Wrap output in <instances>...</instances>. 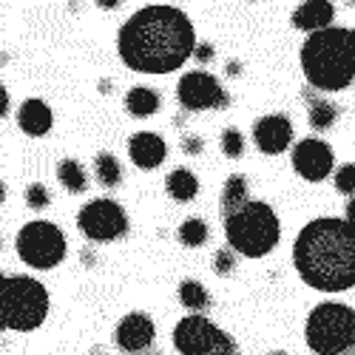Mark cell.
Returning <instances> with one entry per match:
<instances>
[{
  "mask_svg": "<svg viewBox=\"0 0 355 355\" xmlns=\"http://www.w3.org/2000/svg\"><path fill=\"white\" fill-rule=\"evenodd\" d=\"M94 176H97V182L103 188H116L123 182V165H120V159H116L114 154H108V151L97 154L94 157Z\"/></svg>",
  "mask_w": 355,
  "mask_h": 355,
  "instance_id": "obj_22",
  "label": "cell"
},
{
  "mask_svg": "<svg viewBox=\"0 0 355 355\" xmlns=\"http://www.w3.org/2000/svg\"><path fill=\"white\" fill-rule=\"evenodd\" d=\"M248 176L245 173H230L227 180H225V188H222V219L236 214V211H242L245 205L250 202L248 199Z\"/></svg>",
  "mask_w": 355,
  "mask_h": 355,
  "instance_id": "obj_17",
  "label": "cell"
},
{
  "mask_svg": "<svg viewBox=\"0 0 355 355\" xmlns=\"http://www.w3.org/2000/svg\"><path fill=\"white\" fill-rule=\"evenodd\" d=\"M6 111H9V92H6V85L0 88V114L6 116Z\"/></svg>",
  "mask_w": 355,
  "mask_h": 355,
  "instance_id": "obj_34",
  "label": "cell"
},
{
  "mask_svg": "<svg viewBox=\"0 0 355 355\" xmlns=\"http://www.w3.org/2000/svg\"><path fill=\"white\" fill-rule=\"evenodd\" d=\"M125 111L131 116H151L159 111V92L148 85H134L125 94Z\"/></svg>",
  "mask_w": 355,
  "mask_h": 355,
  "instance_id": "obj_19",
  "label": "cell"
},
{
  "mask_svg": "<svg viewBox=\"0 0 355 355\" xmlns=\"http://www.w3.org/2000/svg\"><path fill=\"white\" fill-rule=\"evenodd\" d=\"M49 290L32 276H3L0 290V327L15 333H32L49 315Z\"/></svg>",
  "mask_w": 355,
  "mask_h": 355,
  "instance_id": "obj_5",
  "label": "cell"
},
{
  "mask_svg": "<svg viewBox=\"0 0 355 355\" xmlns=\"http://www.w3.org/2000/svg\"><path fill=\"white\" fill-rule=\"evenodd\" d=\"M128 157L139 171H154L168 157V142L157 131H137L128 139Z\"/></svg>",
  "mask_w": 355,
  "mask_h": 355,
  "instance_id": "obj_14",
  "label": "cell"
},
{
  "mask_svg": "<svg viewBox=\"0 0 355 355\" xmlns=\"http://www.w3.org/2000/svg\"><path fill=\"white\" fill-rule=\"evenodd\" d=\"M208 225H205V219H196V216H191V219H185L182 225H180V230H176V239H180L185 248H202L205 242H208Z\"/></svg>",
  "mask_w": 355,
  "mask_h": 355,
  "instance_id": "obj_24",
  "label": "cell"
},
{
  "mask_svg": "<svg viewBox=\"0 0 355 355\" xmlns=\"http://www.w3.org/2000/svg\"><path fill=\"white\" fill-rule=\"evenodd\" d=\"M222 154L227 157V159H239L242 154H245V134L239 131V128H225L222 131Z\"/></svg>",
  "mask_w": 355,
  "mask_h": 355,
  "instance_id": "obj_25",
  "label": "cell"
},
{
  "mask_svg": "<svg viewBox=\"0 0 355 355\" xmlns=\"http://www.w3.org/2000/svg\"><path fill=\"white\" fill-rule=\"evenodd\" d=\"M214 54H216V51H214V46H211V43H199V46H196V51H193V57H196L199 63H211V60H214Z\"/></svg>",
  "mask_w": 355,
  "mask_h": 355,
  "instance_id": "obj_30",
  "label": "cell"
},
{
  "mask_svg": "<svg viewBox=\"0 0 355 355\" xmlns=\"http://www.w3.org/2000/svg\"><path fill=\"white\" fill-rule=\"evenodd\" d=\"M333 17H336V6L330 3V0H307V3L295 6L293 15H290L293 28L307 32V35H315V32L330 28L333 26Z\"/></svg>",
  "mask_w": 355,
  "mask_h": 355,
  "instance_id": "obj_15",
  "label": "cell"
},
{
  "mask_svg": "<svg viewBox=\"0 0 355 355\" xmlns=\"http://www.w3.org/2000/svg\"><path fill=\"white\" fill-rule=\"evenodd\" d=\"M165 188H168V196H171L173 202H193L196 193H199V180H196L193 171L176 168V171L168 173Z\"/></svg>",
  "mask_w": 355,
  "mask_h": 355,
  "instance_id": "obj_18",
  "label": "cell"
},
{
  "mask_svg": "<svg viewBox=\"0 0 355 355\" xmlns=\"http://www.w3.org/2000/svg\"><path fill=\"white\" fill-rule=\"evenodd\" d=\"M57 180H60V185L69 193L88 191V173L77 159H60V165H57Z\"/></svg>",
  "mask_w": 355,
  "mask_h": 355,
  "instance_id": "obj_21",
  "label": "cell"
},
{
  "mask_svg": "<svg viewBox=\"0 0 355 355\" xmlns=\"http://www.w3.org/2000/svg\"><path fill=\"white\" fill-rule=\"evenodd\" d=\"M182 151L188 154V157H199L202 151H205V142H202V137H182Z\"/></svg>",
  "mask_w": 355,
  "mask_h": 355,
  "instance_id": "obj_29",
  "label": "cell"
},
{
  "mask_svg": "<svg viewBox=\"0 0 355 355\" xmlns=\"http://www.w3.org/2000/svg\"><path fill=\"white\" fill-rule=\"evenodd\" d=\"M196 32L191 17L165 3L142 6L116 35L120 60L139 74H171L188 63L196 51Z\"/></svg>",
  "mask_w": 355,
  "mask_h": 355,
  "instance_id": "obj_1",
  "label": "cell"
},
{
  "mask_svg": "<svg viewBox=\"0 0 355 355\" xmlns=\"http://www.w3.org/2000/svg\"><path fill=\"white\" fill-rule=\"evenodd\" d=\"M336 191L344 196H355V162H347L336 171Z\"/></svg>",
  "mask_w": 355,
  "mask_h": 355,
  "instance_id": "obj_27",
  "label": "cell"
},
{
  "mask_svg": "<svg viewBox=\"0 0 355 355\" xmlns=\"http://www.w3.org/2000/svg\"><path fill=\"white\" fill-rule=\"evenodd\" d=\"M225 239L227 248L248 259L268 256L282 239V222L279 214L268 202L250 199L242 211L225 216Z\"/></svg>",
  "mask_w": 355,
  "mask_h": 355,
  "instance_id": "obj_4",
  "label": "cell"
},
{
  "mask_svg": "<svg viewBox=\"0 0 355 355\" xmlns=\"http://www.w3.org/2000/svg\"><path fill=\"white\" fill-rule=\"evenodd\" d=\"M157 338V327H154V318L148 313H128L120 318V324H116L114 330V344L120 347L123 352L128 355H137V352H148L151 349Z\"/></svg>",
  "mask_w": 355,
  "mask_h": 355,
  "instance_id": "obj_13",
  "label": "cell"
},
{
  "mask_svg": "<svg viewBox=\"0 0 355 355\" xmlns=\"http://www.w3.org/2000/svg\"><path fill=\"white\" fill-rule=\"evenodd\" d=\"M214 270H216L219 276H230V273L236 270V256H233L230 248H222V250L214 253Z\"/></svg>",
  "mask_w": 355,
  "mask_h": 355,
  "instance_id": "obj_28",
  "label": "cell"
},
{
  "mask_svg": "<svg viewBox=\"0 0 355 355\" xmlns=\"http://www.w3.org/2000/svg\"><path fill=\"white\" fill-rule=\"evenodd\" d=\"M344 355H355V349H352V352H344Z\"/></svg>",
  "mask_w": 355,
  "mask_h": 355,
  "instance_id": "obj_38",
  "label": "cell"
},
{
  "mask_svg": "<svg viewBox=\"0 0 355 355\" xmlns=\"http://www.w3.org/2000/svg\"><path fill=\"white\" fill-rule=\"evenodd\" d=\"M290 165H293L295 173L302 176V180H307V182H324L333 173L336 154H333L330 142H324L318 137H307V139L293 145Z\"/></svg>",
  "mask_w": 355,
  "mask_h": 355,
  "instance_id": "obj_11",
  "label": "cell"
},
{
  "mask_svg": "<svg viewBox=\"0 0 355 355\" xmlns=\"http://www.w3.org/2000/svg\"><path fill=\"white\" fill-rule=\"evenodd\" d=\"M103 9H114V6H120V3H116V0H105V3H100Z\"/></svg>",
  "mask_w": 355,
  "mask_h": 355,
  "instance_id": "obj_35",
  "label": "cell"
},
{
  "mask_svg": "<svg viewBox=\"0 0 355 355\" xmlns=\"http://www.w3.org/2000/svg\"><path fill=\"white\" fill-rule=\"evenodd\" d=\"M225 336L208 315L191 313L173 327V347L180 355H214Z\"/></svg>",
  "mask_w": 355,
  "mask_h": 355,
  "instance_id": "obj_10",
  "label": "cell"
},
{
  "mask_svg": "<svg viewBox=\"0 0 355 355\" xmlns=\"http://www.w3.org/2000/svg\"><path fill=\"white\" fill-rule=\"evenodd\" d=\"M307 116H310V125L315 131H327L336 125L338 120V108L330 103V100H324V97H315V94H307Z\"/></svg>",
  "mask_w": 355,
  "mask_h": 355,
  "instance_id": "obj_20",
  "label": "cell"
},
{
  "mask_svg": "<svg viewBox=\"0 0 355 355\" xmlns=\"http://www.w3.org/2000/svg\"><path fill=\"white\" fill-rule=\"evenodd\" d=\"M180 304L193 310V313H202L205 307H211V293L205 284H199L196 279H185L180 284Z\"/></svg>",
  "mask_w": 355,
  "mask_h": 355,
  "instance_id": "obj_23",
  "label": "cell"
},
{
  "mask_svg": "<svg viewBox=\"0 0 355 355\" xmlns=\"http://www.w3.org/2000/svg\"><path fill=\"white\" fill-rule=\"evenodd\" d=\"M225 71H227V77H242V63L239 60H230L225 66Z\"/></svg>",
  "mask_w": 355,
  "mask_h": 355,
  "instance_id": "obj_33",
  "label": "cell"
},
{
  "mask_svg": "<svg viewBox=\"0 0 355 355\" xmlns=\"http://www.w3.org/2000/svg\"><path fill=\"white\" fill-rule=\"evenodd\" d=\"M214 355H239V347H236V341L230 336H225L222 344L214 349Z\"/></svg>",
  "mask_w": 355,
  "mask_h": 355,
  "instance_id": "obj_31",
  "label": "cell"
},
{
  "mask_svg": "<svg viewBox=\"0 0 355 355\" xmlns=\"http://www.w3.org/2000/svg\"><path fill=\"white\" fill-rule=\"evenodd\" d=\"M77 227L88 242H116L128 233V214L120 202L100 196L80 208Z\"/></svg>",
  "mask_w": 355,
  "mask_h": 355,
  "instance_id": "obj_8",
  "label": "cell"
},
{
  "mask_svg": "<svg viewBox=\"0 0 355 355\" xmlns=\"http://www.w3.org/2000/svg\"><path fill=\"white\" fill-rule=\"evenodd\" d=\"M304 341L315 355H344L355 349V310L341 302H321L310 310Z\"/></svg>",
  "mask_w": 355,
  "mask_h": 355,
  "instance_id": "obj_6",
  "label": "cell"
},
{
  "mask_svg": "<svg viewBox=\"0 0 355 355\" xmlns=\"http://www.w3.org/2000/svg\"><path fill=\"white\" fill-rule=\"evenodd\" d=\"M253 142L261 154L279 157L293 148V123L287 114H264L253 123Z\"/></svg>",
  "mask_w": 355,
  "mask_h": 355,
  "instance_id": "obj_12",
  "label": "cell"
},
{
  "mask_svg": "<svg viewBox=\"0 0 355 355\" xmlns=\"http://www.w3.org/2000/svg\"><path fill=\"white\" fill-rule=\"evenodd\" d=\"M17 125H20V131L23 134H28V137H43V134H49L51 131V125H54V114H51V108L43 103V100H26L20 108H17Z\"/></svg>",
  "mask_w": 355,
  "mask_h": 355,
  "instance_id": "obj_16",
  "label": "cell"
},
{
  "mask_svg": "<svg viewBox=\"0 0 355 355\" xmlns=\"http://www.w3.org/2000/svg\"><path fill=\"white\" fill-rule=\"evenodd\" d=\"M23 199H26V205L32 211H46L49 205H51V193H49V188L46 185H40V182H32L26 188V193H23Z\"/></svg>",
  "mask_w": 355,
  "mask_h": 355,
  "instance_id": "obj_26",
  "label": "cell"
},
{
  "mask_svg": "<svg viewBox=\"0 0 355 355\" xmlns=\"http://www.w3.org/2000/svg\"><path fill=\"white\" fill-rule=\"evenodd\" d=\"M15 250L20 256L23 264L35 270H51L66 259V236L63 230L46 222V219H35L20 227V233L15 236Z\"/></svg>",
  "mask_w": 355,
  "mask_h": 355,
  "instance_id": "obj_7",
  "label": "cell"
},
{
  "mask_svg": "<svg viewBox=\"0 0 355 355\" xmlns=\"http://www.w3.org/2000/svg\"><path fill=\"white\" fill-rule=\"evenodd\" d=\"M344 219H347V222L355 227V196L347 202V208H344Z\"/></svg>",
  "mask_w": 355,
  "mask_h": 355,
  "instance_id": "obj_32",
  "label": "cell"
},
{
  "mask_svg": "<svg viewBox=\"0 0 355 355\" xmlns=\"http://www.w3.org/2000/svg\"><path fill=\"white\" fill-rule=\"evenodd\" d=\"M268 355H287L284 349H273V352H268Z\"/></svg>",
  "mask_w": 355,
  "mask_h": 355,
  "instance_id": "obj_37",
  "label": "cell"
},
{
  "mask_svg": "<svg viewBox=\"0 0 355 355\" xmlns=\"http://www.w3.org/2000/svg\"><path fill=\"white\" fill-rule=\"evenodd\" d=\"M302 71L315 92H344L355 80V28L330 26L307 35L302 51Z\"/></svg>",
  "mask_w": 355,
  "mask_h": 355,
  "instance_id": "obj_3",
  "label": "cell"
},
{
  "mask_svg": "<svg viewBox=\"0 0 355 355\" xmlns=\"http://www.w3.org/2000/svg\"><path fill=\"white\" fill-rule=\"evenodd\" d=\"M176 100L188 111H211V108H227L230 97L222 88V83L211 71H188L176 83Z\"/></svg>",
  "mask_w": 355,
  "mask_h": 355,
  "instance_id": "obj_9",
  "label": "cell"
},
{
  "mask_svg": "<svg viewBox=\"0 0 355 355\" xmlns=\"http://www.w3.org/2000/svg\"><path fill=\"white\" fill-rule=\"evenodd\" d=\"M137 355H162V352H157V349H148V352H137Z\"/></svg>",
  "mask_w": 355,
  "mask_h": 355,
  "instance_id": "obj_36",
  "label": "cell"
},
{
  "mask_svg": "<svg viewBox=\"0 0 355 355\" xmlns=\"http://www.w3.org/2000/svg\"><path fill=\"white\" fill-rule=\"evenodd\" d=\"M293 264L313 290L344 293L355 287V227L336 216L307 222L293 242Z\"/></svg>",
  "mask_w": 355,
  "mask_h": 355,
  "instance_id": "obj_2",
  "label": "cell"
}]
</instances>
